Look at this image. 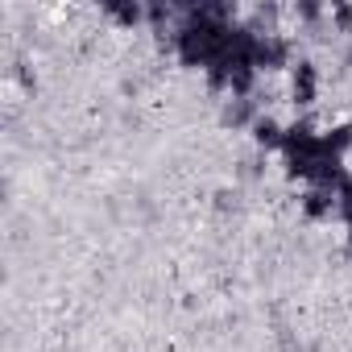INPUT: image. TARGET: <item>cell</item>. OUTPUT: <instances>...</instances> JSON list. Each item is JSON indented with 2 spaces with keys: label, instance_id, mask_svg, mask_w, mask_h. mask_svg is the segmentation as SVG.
Segmentation results:
<instances>
[{
  "label": "cell",
  "instance_id": "obj_5",
  "mask_svg": "<svg viewBox=\"0 0 352 352\" xmlns=\"http://www.w3.org/2000/svg\"><path fill=\"white\" fill-rule=\"evenodd\" d=\"M331 21L344 25V30H352V5H331Z\"/></svg>",
  "mask_w": 352,
  "mask_h": 352
},
{
  "label": "cell",
  "instance_id": "obj_3",
  "mask_svg": "<svg viewBox=\"0 0 352 352\" xmlns=\"http://www.w3.org/2000/svg\"><path fill=\"white\" fill-rule=\"evenodd\" d=\"M302 212H307L311 220L327 216V212H331V195H327V191H307V195H302Z\"/></svg>",
  "mask_w": 352,
  "mask_h": 352
},
{
  "label": "cell",
  "instance_id": "obj_1",
  "mask_svg": "<svg viewBox=\"0 0 352 352\" xmlns=\"http://www.w3.org/2000/svg\"><path fill=\"white\" fill-rule=\"evenodd\" d=\"M315 67L311 63H294V100L298 104H311L315 100Z\"/></svg>",
  "mask_w": 352,
  "mask_h": 352
},
{
  "label": "cell",
  "instance_id": "obj_2",
  "mask_svg": "<svg viewBox=\"0 0 352 352\" xmlns=\"http://www.w3.org/2000/svg\"><path fill=\"white\" fill-rule=\"evenodd\" d=\"M253 141L257 145H282V124L274 116H257L253 120Z\"/></svg>",
  "mask_w": 352,
  "mask_h": 352
},
{
  "label": "cell",
  "instance_id": "obj_4",
  "mask_svg": "<svg viewBox=\"0 0 352 352\" xmlns=\"http://www.w3.org/2000/svg\"><path fill=\"white\" fill-rule=\"evenodd\" d=\"M112 17L124 21V25H137V21H141V9H137V5H124V9H112Z\"/></svg>",
  "mask_w": 352,
  "mask_h": 352
}]
</instances>
